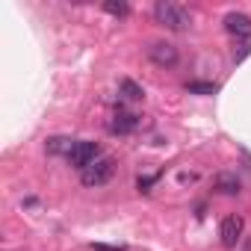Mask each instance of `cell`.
Returning <instances> with one entry per match:
<instances>
[{
  "mask_svg": "<svg viewBox=\"0 0 251 251\" xmlns=\"http://www.w3.org/2000/svg\"><path fill=\"white\" fill-rule=\"evenodd\" d=\"M74 145H77V139L53 136V139H48V154H65V160H68V154L74 151Z\"/></svg>",
  "mask_w": 251,
  "mask_h": 251,
  "instance_id": "9",
  "label": "cell"
},
{
  "mask_svg": "<svg viewBox=\"0 0 251 251\" xmlns=\"http://www.w3.org/2000/svg\"><path fill=\"white\" fill-rule=\"evenodd\" d=\"M245 251H251V242H248V245H245Z\"/></svg>",
  "mask_w": 251,
  "mask_h": 251,
  "instance_id": "16",
  "label": "cell"
},
{
  "mask_svg": "<svg viewBox=\"0 0 251 251\" xmlns=\"http://www.w3.org/2000/svg\"><path fill=\"white\" fill-rule=\"evenodd\" d=\"M103 12H109V15H115V18H124V15L130 12V6H127V3H112V0H109V3H103Z\"/></svg>",
  "mask_w": 251,
  "mask_h": 251,
  "instance_id": "12",
  "label": "cell"
},
{
  "mask_svg": "<svg viewBox=\"0 0 251 251\" xmlns=\"http://www.w3.org/2000/svg\"><path fill=\"white\" fill-rule=\"evenodd\" d=\"M92 248L95 251H124V245H100V242H95Z\"/></svg>",
  "mask_w": 251,
  "mask_h": 251,
  "instance_id": "15",
  "label": "cell"
},
{
  "mask_svg": "<svg viewBox=\"0 0 251 251\" xmlns=\"http://www.w3.org/2000/svg\"><path fill=\"white\" fill-rule=\"evenodd\" d=\"M225 30L245 42V39H251V18L245 12H227L225 15Z\"/></svg>",
  "mask_w": 251,
  "mask_h": 251,
  "instance_id": "7",
  "label": "cell"
},
{
  "mask_svg": "<svg viewBox=\"0 0 251 251\" xmlns=\"http://www.w3.org/2000/svg\"><path fill=\"white\" fill-rule=\"evenodd\" d=\"M186 92H189V95H216L219 86H216V83H198V80H195V83H186Z\"/></svg>",
  "mask_w": 251,
  "mask_h": 251,
  "instance_id": "11",
  "label": "cell"
},
{
  "mask_svg": "<svg viewBox=\"0 0 251 251\" xmlns=\"http://www.w3.org/2000/svg\"><path fill=\"white\" fill-rule=\"evenodd\" d=\"M216 189H219L222 195H236V192H239V180H236L233 175H219V177H216Z\"/></svg>",
  "mask_w": 251,
  "mask_h": 251,
  "instance_id": "10",
  "label": "cell"
},
{
  "mask_svg": "<svg viewBox=\"0 0 251 251\" xmlns=\"http://www.w3.org/2000/svg\"><path fill=\"white\" fill-rule=\"evenodd\" d=\"M98 157H100V148H98L95 142H77V145H74V151L68 154V163H71L74 169H80V172H83V169H86V166H92Z\"/></svg>",
  "mask_w": 251,
  "mask_h": 251,
  "instance_id": "5",
  "label": "cell"
},
{
  "mask_svg": "<svg viewBox=\"0 0 251 251\" xmlns=\"http://www.w3.org/2000/svg\"><path fill=\"white\" fill-rule=\"evenodd\" d=\"M248 53H251V39H245V42H239V45L233 48V62H242Z\"/></svg>",
  "mask_w": 251,
  "mask_h": 251,
  "instance_id": "14",
  "label": "cell"
},
{
  "mask_svg": "<svg viewBox=\"0 0 251 251\" xmlns=\"http://www.w3.org/2000/svg\"><path fill=\"white\" fill-rule=\"evenodd\" d=\"M242 230H245V222L242 216H227L219 227V236H222V245L225 248H236V242L242 239Z\"/></svg>",
  "mask_w": 251,
  "mask_h": 251,
  "instance_id": "6",
  "label": "cell"
},
{
  "mask_svg": "<svg viewBox=\"0 0 251 251\" xmlns=\"http://www.w3.org/2000/svg\"><path fill=\"white\" fill-rule=\"evenodd\" d=\"M139 124H142V118L136 115V112H130V109H115L109 118H106V130L112 133V136H130V133H136L139 130Z\"/></svg>",
  "mask_w": 251,
  "mask_h": 251,
  "instance_id": "3",
  "label": "cell"
},
{
  "mask_svg": "<svg viewBox=\"0 0 251 251\" xmlns=\"http://www.w3.org/2000/svg\"><path fill=\"white\" fill-rule=\"evenodd\" d=\"M118 95H121L124 100H142V98H145V89H142L136 80H130V77H121V80H118Z\"/></svg>",
  "mask_w": 251,
  "mask_h": 251,
  "instance_id": "8",
  "label": "cell"
},
{
  "mask_svg": "<svg viewBox=\"0 0 251 251\" xmlns=\"http://www.w3.org/2000/svg\"><path fill=\"white\" fill-rule=\"evenodd\" d=\"M148 59H151L154 65H160V68H175L177 59H180V53H177V48L169 45V42H151V45H148Z\"/></svg>",
  "mask_w": 251,
  "mask_h": 251,
  "instance_id": "4",
  "label": "cell"
},
{
  "mask_svg": "<svg viewBox=\"0 0 251 251\" xmlns=\"http://www.w3.org/2000/svg\"><path fill=\"white\" fill-rule=\"evenodd\" d=\"M154 21L166 30H175V33H183L192 27V15L180 3H169V0H160L154 6Z\"/></svg>",
  "mask_w": 251,
  "mask_h": 251,
  "instance_id": "1",
  "label": "cell"
},
{
  "mask_svg": "<svg viewBox=\"0 0 251 251\" xmlns=\"http://www.w3.org/2000/svg\"><path fill=\"white\" fill-rule=\"evenodd\" d=\"M160 180V175H139V180H136V186H139V192H151V186Z\"/></svg>",
  "mask_w": 251,
  "mask_h": 251,
  "instance_id": "13",
  "label": "cell"
},
{
  "mask_svg": "<svg viewBox=\"0 0 251 251\" xmlns=\"http://www.w3.org/2000/svg\"><path fill=\"white\" fill-rule=\"evenodd\" d=\"M112 175H115V160H112V157H98L92 166H86V169L80 172V183L95 189V186L109 183V180H112Z\"/></svg>",
  "mask_w": 251,
  "mask_h": 251,
  "instance_id": "2",
  "label": "cell"
}]
</instances>
